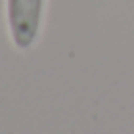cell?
I'll return each mask as SVG.
<instances>
[{
	"mask_svg": "<svg viewBox=\"0 0 134 134\" xmlns=\"http://www.w3.org/2000/svg\"><path fill=\"white\" fill-rule=\"evenodd\" d=\"M46 0H6V16L12 42L18 49L36 43L42 28Z\"/></svg>",
	"mask_w": 134,
	"mask_h": 134,
	"instance_id": "cell-1",
	"label": "cell"
}]
</instances>
